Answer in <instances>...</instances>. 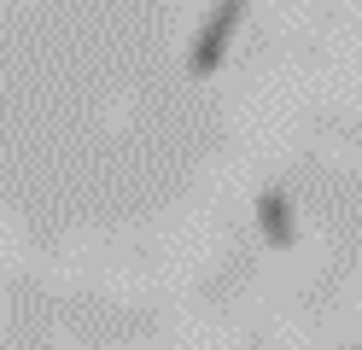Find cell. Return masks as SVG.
I'll return each mask as SVG.
<instances>
[{"mask_svg":"<svg viewBox=\"0 0 362 350\" xmlns=\"http://www.w3.org/2000/svg\"><path fill=\"white\" fill-rule=\"evenodd\" d=\"M240 18H245V0H216L199 23V35L187 41V76H211V70L228 59V47L240 35Z\"/></svg>","mask_w":362,"mask_h":350,"instance_id":"cell-1","label":"cell"},{"mask_svg":"<svg viewBox=\"0 0 362 350\" xmlns=\"http://www.w3.org/2000/svg\"><path fill=\"white\" fill-rule=\"evenodd\" d=\"M257 228H263V240L275 251H286L292 240H298V228H292V199L275 193V187H263L257 193Z\"/></svg>","mask_w":362,"mask_h":350,"instance_id":"cell-2","label":"cell"}]
</instances>
